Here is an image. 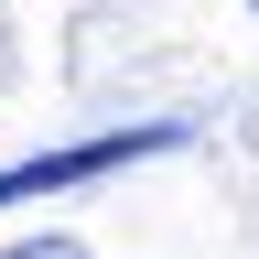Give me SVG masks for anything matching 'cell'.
<instances>
[{
	"label": "cell",
	"mask_w": 259,
	"mask_h": 259,
	"mask_svg": "<svg viewBox=\"0 0 259 259\" xmlns=\"http://www.w3.org/2000/svg\"><path fill=\"white\" fill-rule=\"evenodd\" d=\"M141 151H173V119H151V130H108V141L44 151V162H11V173H0V205H32V194H65V184H87V173H119V162H141Z\"/></svg>",
	"instance_id": "1"
},
{
	"label": "cell",
	"mask_w": 259,
	"mask_h": 259,
	"mask_svg": "<svg viewBox=\"0 0 259 259\" xmlns=\"http://www.w3.org/2000/svg\"><path fill=\"white\" fill-rule=\"evenodd\" d=\"M11 259H87V248H65V238H32V248H11Z\"/></svg>",
	"instance_id": "2"
}]
</instances>
